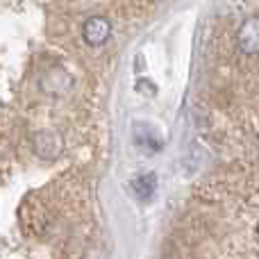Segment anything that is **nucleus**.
I'll return each mask as SVG.
<instances>
[{
	"label": "nucleus",
	"instance_id": "nucleus-1",
	"mask_svg": "<svg viewBox=\"0 0 259 259\" xmlns=\"http://www.w3.org/2000/svg\"><path fill=\"white\" fill-rule=\"evenodd\" d=\"M112 36V23L105 16H89L82 25V39L91 48H100L105 46Z\"/></svg>",
	"mask_w": 259,
	"mask_h": 259
},
{
	"label": "nucleus",
	"instance_id": "nucleus-4",
	"mask_svg": "<svg viewBox=\"0 0 259 259\" xmlns=\"http://www.w3.org/2000/svg\"><path fill=\"white\" fill-rule=\"evenodd\" d=\"M130 189H132L137 200H150L157 191V175L155 173L139 175V178H134L132 182H130Z\"/></svg>",
	"mask_w": 259,
	"mask_h": 259
},
{
	"label": "nucleus",
	"instance_id": "nucleus-6",
	"mask_svg": "<svg viewBox=\"0 0 259 259\" xmlns=\"http://www.w3.org/2000/svg\"><path fill=\"white\" fill-rule=\"evenodd\" d=\"M137 91H141V94H146V96H155L157 94V89L148 80H139L137 82Z\"/></svg>",
	"mask_w": 259,
	"mask_h": 259
},
{
	"label": "nucleus",
	"instance_id": "nucleus-2",
	"mask_svg": "<svg viewBox=\"0 0 259 259\" xmlns=\"http://www.w3.org/2000/svg\"><path fill=\"white\" fill-rule=\"evenodd\" d=\"M32 148H34V152L41 159H57L64 152L62 134L55 132V130H39V132L34 134Z\"/></svg>",
	"mask_w": 259,
	"mask_h": 259
},
{
	"label": "nucleus",
	"instance_id": "nucleus-5",
	"mask_svg": "<svg viewBox=\"0 0 259 259\" xmlns=\"http://www.w3.org/2000/svg\"><path fill=\"white\" fill-rule=\"evenodd\" d=\"M134 139H137V146L139 148H146V150H150V152L161 150L159 134H157L150 125H146V123H139V125H134Z\"/></svg>",
	"mask_w": 259,
	"mask_h": 259
},
{
	"label": "nucleus",
	"instance_id": "nucleus-3",
	"mask_svg": "<svg viewBox=\"0 0 259 259\" xmlns=\"http://www.w3.org/2000/svg\"><path fill=\"white\" fill-rule=\"evenodd\" d=\"M237 46L243 55H259V16H248L237 32Z\"/></svg>",
	"mask_w": 259,
	"mask_h": 259
}]
</instances>
